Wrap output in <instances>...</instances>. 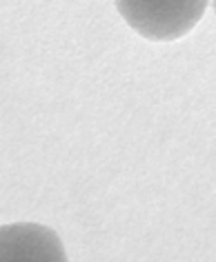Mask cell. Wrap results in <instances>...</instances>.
Segmentation results:
<instances>
[{
    "label": "cell",
    "mask_w": 216,
    "mask_h": 262,
    "mask_svg": "<svg viewBox=\"0 0 216 262\" xmlns=\"http://www.w3.org/2000/svg\"><path fill=\"white\" fill-rule=\"evenodd\" d=\"M0 262H69L54 229L38 222H11L0 227Z\"/></svg>",
    "instance_id": "obj_2"
},
{
    "label": "cell",
    "mask_w": 216,
    "mask_h": 262,
    "mask_svg": "<svg viewBox=\"0 0 216 262\" xmlns=\"http://www.w3.org/2000/svg\"><path fill=\"white\" fill-rule=\"evenodd\" d=\"M125 23L147 40H176L196 27L207 3H116Z\"/></svg>",
    "instance_id": "obj_1"
},
{
    "label": "cell",
    "mask_w": 216,
    "mask_h": 262,
    "mask_svg": "<svg viewBox=\"0 0 216 262\" xmlns=\"http://www.w3.org/2000/svg\"><path fill=\"white\" fill-rule=\"evenodd\" d=\"M214 14H216V5H214Z\"/></svg>",
    "instance_id": "obj_3"
}]
</instances>
